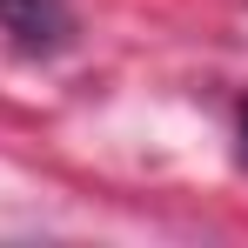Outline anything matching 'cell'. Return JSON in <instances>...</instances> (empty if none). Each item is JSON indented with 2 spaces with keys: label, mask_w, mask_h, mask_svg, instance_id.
Listing matches in <instances>:
<instances>
[{
  "label": "cell",
  "mask_w": 248,
  "mask_h": 248,
  "mask_svg": "<svg viewBox=\"0 0 248 248\" xmlns=\"http://www.w3.org/2000/svg\"><path fill=\"white\" fill-rule=\"evenodd\" d=\"M0 27L20 54H61L74 41V7L67 0H0Z\"/></svg>",
  "instance_id": "6da1fadb"
},
{
  "label": "cell",
  "mask_w": 248,
  "mask_h": 248,
  "mask_svg": "<svg viewBox=\"0 0 248 248\" xmlns=\"http://www.w3.org/2000/svg\"><path fill=\"white\" fill-rule=\"evenodd\" d=\"M242 161H248V101H242Z\"/></svg>",
  "instance_id": "7a4b0ae2"
}]
</instances>
